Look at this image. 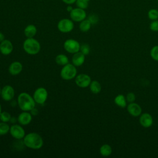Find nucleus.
I'll use <instances>...</instances> for the list:
<instances>
[{
	"instance_id": "f257e3e1",
	"label": "nucleus",
	"mask_w": 158,
	"mask_h": 158,
	"mask_svg": "<svg viewBox=\"0 0 158 158\" xmlns=\"http://www.w3.org/2000/svg\"><path fill=\"white\" fill-rule=\"evenodd\" d=\"M25 147L31 149H40L44 144L42 136L36 132H30L25 135L23 139Z\"/></svg>"
},
{
	"instance_id": "f03ea898",
	"label": "nucleus",
	"mask_w": 158,
	"mask_h": 158,
	"mask_svg": "<svg viewBox=\"0 0 158 158\" xmlns=\"http://www.w3.org/2000/svg\"><path fill=\"white\" fill-rule=\"evenodd\" d=\"M36 102L33 96L27 92L20 93L17 97V104L22 111L30 112L35 107Z\"/></svg>"
},
{
	"instance_id": "7ed1b4c3",
	"label": "nucleus",
	"mask_w": 158,
	"mask_h": 158,
	"mask_svg": "<svg viewBox=\"0 0 158 158\" xmlns=\"http://www.w3.org/2000/svg\"><path fill=\"white\" fill-rule=\"evenodd\" d=\"M23 49L29 55H36L40 51L41 44L34 38H27L23 41Z\"/></svg>"
},
{
	"instance_id": "20e7f679",
	"label": "nucleus",
	"mask_w": 158,
	"mask_h": 158,
	"mask_svg": "<svg viewBox=\"0 0 158 158\" xmlns=\"http://www.w3.org/2000/svg\"><path fill=\"white\" fill-rule=\"evenodd\" d=\"M77 74V67L72 63H68L63 66L62 68L60 75V77L64 80H70L75 78Z\"/></svg>"
},
{
	"instance_id": "39448f33",
	"label": "nucleus",
	"mask_w": 158,
	"mask_h": 158,
	"mask_svg": "<svg viewBox=\"0 0 158 158\" xmlns=\"http://www.w3.org/2000/svg\"><path fill=\"white\" fill-rule=\"evenodd\" d=\"M57 27L59 31L64 33H69L72 31L74 28L73 21L70 19H62L58 22Z\"/></svg>"
},
{
	"instance_id": "423d86ee",
	"label": "nucleus",
	"mask_w": 158,
	"mask_h": 158,
	"mask_svg": "<svg viewBox=\"0 0 158 158\" xmlns=\"http://www.w3.org/2000/svg\"><path fill=\"white\" fill-rule=\"evenodd\" d=\"M48 93L47 89L44 87H39L36 88L33 95V98L36 104H43L48 99Z\"/></svg>"
},
{
	"instance_id": "0eeeda50",
	"label": "nucleus",
	"mask_w": 158,
	"mask_h": 158,
	"mask_svg": "<svg viewBox=\"0 0 158 158\" xmlns=\"http://www.w3.org/2000/svg\"><path fill=\"white\" fill-rule=\"evenodd\" d=\"M9 133L11 136L17 140L23 139L25 136V131L20 124H12L10 127Z\"/></svg>"
},
{
	"instance_id": "6e6552de",
	"label": "nucleus",
	"mask_w": 158,
	"mask_h": 158,
	"mask_svg": "<svg viewBox=\"0 0 158 158\" xmlns=\"http://www.w3.org/2000/svg\"><path fill=\"white\" fill-rule=\"evenodd\" d=\"M80 44L74 39H68L64 43V48L65 51L70 54H75L80 51Z\"/></svg>"
},
{
	"instance_id": "1a4fd4ad",
	"label": "nucleus",
	"mask_w": 158,
	"mask_h": 158,
	"mask_svg": "<svg viewBox=\"0 0 158 158\" xmlns=\"http://www.w3.org/2000/svg\"><path fill=\"white\" fill-rule=\"evenodd\" d=\"M69 14L70 19L75 22H80L86 18V12L85 10L79 7L73 8Z\"/></svg>"
},
{
	"instance_id": "9d476101",
	"label": "nucleus",
	"mask_w": 158,
	"mask_h": 158,
	"mask_svg": "<svg viewBox=\"0 0 158 158\" xmlns=\"http://www.w3.org/2000/svg\"><path fill=\"white\" fill-rule=\"evenodd\" d=\"M75 82L78 87L85 88L89 86L91 82V78L90 76L86 73H80L77 75L75 77Z\"/></svg>"
},
{
	"instance_id": "9b49d317",
	"label": "nucleus",
	"mask_w": 158,
	"mask_h": 158,
	"mask_svg": "<svg viewBox=\"0 0 158 158\" xmlns=\"http://www.w3.org/2000/svg\"><path fill=\"white\" fill-rule=\"evenodd\" d=\"M15 96V90L10 85H5L1 89V97L5 101H10Z\"/></svg>"
},
{
	"instance_id": "f8f14e48",
	"label": "nucleus",
	"mask_w": 158,
	"mask_h": 158,
	"mask_svg": "<svg viewBox=\"0 0 158 158\" xmlns=\"http://www.w3.org/2000/svg\"><path fill=\"white\" fill-rule=\"evenodd\" d=\"M12 43L9 40H4L0 43V52L4 56L9 55L13 51Z\"/></svg>"
},
{
	"instance_id": "ddd939ff",
	"label": "nucleus",
	"mask_w": 158,
	"mask_h": 158,
	"mask_svg": "<svg viewBox=\"0 0 158 158\" xmlns=\"http://www.w3.org/2000/svg\"><path fill=\"white\" fill-rule=\"evenodd\" d=\"M32 114L28 111H23L21 112L18 117L17 121L19 124L22 126L27 125L31 123L32 121Z\"/></svg>"
},
{
	"instance_id": "4468645a",
	"label": "nucleus",
	"mask_w": 158,
	"mask_h": 158,
	"mask_svg": "<svg viewBox=\"0 0 158 158\" xmlns=\"http://www.w3.org/2000/svg\"><path fill=\"white\" fill-rule=\"evenodd\" d=\"M9 72L13 76L20 74L23 70V65L20 62L14 61L12 62L9 67Z\"/></svg>"
},
{
	"instance_id": "2eb2a0df",
	"label": "nucleus",
	"mask_w": 158,
	"mask_h": 158,
	"mask_svg": "<svg viewBox=\"0 0 158 158\" xmlns=\"http://www.w3.org/2000/svg\"><path fill=\"white\" fill-rule=\"evenodd\" d=\"M139 123L144 128H149L153 123V118L151 114L148 113H143L139 117Z\"/></svg>"
},
{
	"instance_id": "dca6fc26",
	"label": "nucleus",
	"mask_w": 158,
	"mask_h": 158,
	"mask_svg": "<svg viewBox=\"0 0 158 158\" xmlns=\"http://www.w3.org/2000/svg\"><path fill=\"white\" fill-rule=\"evenodd\" d=\"M127 111L133 117H138L141 114L142 109L139 104L133 102L128 105Z\"/></svg>"
},
{
	"instance_id": "f3484780",
	"label": "nucleus",
	"mask_w": 158,
	"mask_h": 158,
	"mask_svg": "<svg viewBox=\"0 0 158 158\" xmlns=\"http://www.w3.org/2000/svg\"><path fill=\"white\" fill-rule=\"evenodd\" d=\"M85 60V55L80 51L73 54L72 57V63L76 67H80L83 64Z\"/></svg>"
},
{
	"instance_id": "a211bd4d",
	"label": "nucleus",
	"mask_w": 158,
	"mask_h": 158,
	"mask_svg": "<svg viewBox=\"0 0 158 158\" xmlns=\"http://www.w3.org/2000/svg\"><path fill=\"white\" fill-rule=\"evenodd\" d=\"M37 33V28L35 25L29 24L24 29V35L27 38H33Z\"/></svg>"
},
{
	"instance_id": "6ab92c4d",
	"label": "nucleus",
	"mask_w": 158,
	"mask_h": 158,
	"mask_svg": "<svg viewBox=\"0 0 158 158\" xmlns=\"http://www.w3.org/2000/svg\"><path fill=\"white\" fill-rule=\"evenodd\" d=\"M55 62L59 65L64 66L69 63V57L66 55L64 54H59L55 57Z\"/></svg>"
},
{
	"instance_id": "aec40b11",
	"label": "nucleus",
	"mask_w": 158,
	"mask_h": 158,
	"mask_svg": "<svg viewBox=\"0 0 158 158\" xmlns=\"http://www.w3.org/2000/svg\"><path fill=\"white\" fill-rule=\"evenodd\" d=\"M89 87L90 91L93 94H98L101 91V85L100 83L96 80L91 81Z\"/></svg>"
},
{
	"instance_id": "412c9836",
	"label": "nucleus",
	"mask_w": 158,
	"mask_h": 158,
	"mask_svg": "<svg viewBox=\"0 0 158 158\" xmlns=\"http://www.w3.org/2000/svg\"><path fill=\"white\" fill-rule=\"evenodd\" d=\"M112 149L111 146L107 144H104L100 147L99 152L101 155L104 157H107L110 156L112 154Z\"/></svg>"
},
{
	"instance_id": "4be33fe9",
	"label": "nucleus",
	"mask_w": 158,
	"mask_h": 158,
	"mask_svg": "<svg viewBox=\"0 0 158 158\" xmlns=\"http://www.w3.org/2000/svg\"><path fill=\"white\" fill-rule=\"evenodd\" d=\"M91 23L88 19H85L80 22L79 24V29L82 32H87L88 31L91 27Z\"/></svg>"
},
{
	"instance_id": "5701e85b",
	"label": "nucleus",
	"mask_w": 158,
	"mask_h": 158,
	"mask_svg": "<svg viewBox=\"0 0 158 158\" xmlns=\"http://www.w3.org/2000/svg\"><path fill=\"white\" fill-rule=\"evenodd\" d=\"M115 104L122 108H124L127 106V99L122 94L117 95L114 99Z\"/></svg>"
},
{
	"instance_id": "b1692460",
	"label": "nucleus",
	"mask_w": 158,
	"mask_h": 158,
	"mask_svg": "<svg viewBox=\"0 0 158 158\" xmlns=\"http://www.w3.org/2000/svg\"><path fill=\"white\" fill-rule=\"evenodd\" d=\"M10 126L7 123L1 122H0V136L6 135L9 132Z\"/></svg>"
},
{
	"instance_id": "393cba45",
	"label": "nucleus",
	"mask_w": 158,
	"mask_h": 158,
	"mask_svg": "<svg viewBox=\"0 0 158 158\" xmlns=\"http://www.w3.org/2000/svg\"><path fill=\"white\" fill-rule=\"evenodd\" d=\"M148 17L151 20H156L158 19V10L151 9L148 12Z\"/></svg>"
},
{
	"instance_id": "a878e982",
	"label": "nucleus",
	"mask_w": 158,
	"mask_h": 158,
	"mask_svg": "<svg viewBox=\"0 0 158 158\" xmlns=\"http://www.w3.org/2000/svg\"><path fill=\"white\" fill-rule=\"evenodd\" d=\"M11 115L9 112L6 111H2L0 114V120L3 122H9L11 118Z\"/></svg>"
},
{
	"instance_id": "bb28decb",
	"label": "nucleus",
	"mask_w": 158,
	"mask_h": 158,
	"mask_svg": "<svg viewBox=\"0 0 158 158\" xmlns=\"http://www.w3.org/2000/svg\"><path fill=\"white\" fill-rule=\"evenodd\" d=\"M76 6L77 7L86 9L88 7V2L86 0H77L75 2Z\"/></svg>"
},
{
	"instance_id": "cd10ccee",
	"label": "nucleus",
	"mask_w": 158,
	"mask_h": 158,
	"mask_svg": "<svg viewBox=\"0 0 158 158\" xmlns=\"http://www.w3.org/2000/svg\"><path fill=\"white\" fill-rule=\"evenodd\" d=\"M150 55L152 59L158 61V46H154L150 51Z\"/></svg>"
},
{
	"instance_id": "c85d7f7f",
	"label": "nucleus",
	"mask_w": 158,
	"mask_h": 158,
	"mask_svg": "<svg viewBox=\"0 0 158 158\" xmlns=\"http://www.w3.org/2000/svg\"><path fill=\"white\" fill-rule=\"evenodd\" d=\"M80 51L82 52L84 55L87 56L90 52V47L86 43H83L81 45H80Z\"/></svg>"
},
{
	"instance_id": "c756f323",
	"label": "nucleus",
	"mask_w": 158,
	"mask_h": 158,
	"mask_svg": "<svg viewBox=\"0 0 158 158\" xmlns=\"http://www.w3.org/2000/svg\"><path fill=\"white\" fill-rule=\"evenodd\" d=\"M149 28L151 30L153 31H158V20H152L151 23H150Z\"/></svg>"
},
{
	"instance_id": "7c9ffc66",
	"label": "nucleus",
	"mask_w": 158,
	"mask_h": 158,
	"mask_svg": "<svg viewBox=\"0 0 158 158\" xmlns=\"http://www.w3.org/2000/svg\"><path fill=\"white\" fill-rule=\"evenodd\" d=\"M126 99H127V101H128V102H130V103L133 102L135 101V99H136L135 94L133 93H132V92L128 93L127 94Z\"/></svg>"
},
{
	"instance_id": "2f4dec72",
	"label": "nucleus",
	"mask_w": 158,
	"mask_h": 158,
	"mask_svg": "<svg viewBox=\"0 0 158 158\" xmlns=\"http://www.w3.org/2000/svg\"><path fill=\"white\" fill-rule=\"evenodd\" d=\"M88 19L90 21V22L91 23L92 25H94V24L97 23L98 22V20H99L98 17L96 15H95V14H91V15L89 16V17H88Z\"/></svg>"
},
{
	"instance_id": "473e14b6",
	"label": "nucleus",
	"mask_w": 158,
	"mask_h": 158,
	"mask_svg": "<svg viewBox=\"0 0 158 158\" xmlns=\"http://www.w3.org/2000/svg\"><path fill=\"white\" fill-rule=\"evenodd\" d=\"M63 2H64L65 4L67 5H72L74 3H75L77 0H62Z\"/></svg>"
},
{
	"instance_id": "72a5a7b5",
	"label": "nucleus",
	"mask_w": 158,
	"mask_h": 158,
	"mask_svg": "<svg viewBox=\"0 0 158 158\" xmlns=\"http://www.w3.org/2000/svg\"><path fill=\"white\" fill-rule=\"evenodd\" d=\"M17 122H18L17 118H16L15 117H11V118H10L9 122H10L12 124H15V123H16Z\"/></svg>"
},
{
	"instance_id": "f704fd0d",
	"label": "nucleus",
	"mask_w": 158,
	"mask_h": 158,
	"mask_svg": "<svg viewBox=\"0 0 158 158\" xmlns=\"http://www.w3.org/2000/svg\"><path fill=\"white\" fill-rule=\"evenodd\" d=\"M30 113L32 114V115H36L38 114V110L35 107L34 109H33L30 111Z\"/></svg>"
},
{
	"instance_id": "c9c22d12",
	"label": "nucleus",
	"mask_w": 158,
	"mask_h": 158,
	"mask_svg": "<svg viewBox=\"0 0 158 158\" xmlns=\"http://www.w3.org/2000/svg\"><path fill=\"white\" fill-rule=\"evenodd\" d=\"M4 40H5L4 35L2 33L0 32V43H1V42H2Z\"/></svg>"
},
{
	"instance_id": "e433bc0d",
	"label": "nucleus",
	"mask_w": 158,
	"mask_h": 158,
	"mask_svg": "<svg viewBox=\"0 0 158 158\" xmlns=\"http://www.w3.org/2000/svg\"><path fill=\"white\" fill-rule=\"evenodd\" d=\"M11 101V102H10V105H11V106H12V107H15V106H16L17 105H18L17 104H14V103H15V102H17V101L16 102L15 101H14V100H11L10 101Z\"/></svg>"
},
{
	"instance_id": "4c0bfd02",
	"label": "nucleus",
	"mask_w": 158,
	"mask_h": 158,
	"mask_svg": "<svg viewBox=\"0 0 158 158\" xmlns=\"http://www.w3.org/2000/svg\"><path fill=\"white\" fill-rule=\"evenodd\" d=\"M73 9V8L70 5H69V6L67 7V10L69 12H70L72 11V10Z\"/></svg>"
},
{
	"instance_id": "58836bf2",
	"label": "nucleus",
	"mask_w": 158,
	"mask_h": 158,
	"mask_svg": "<svg viewBox=\"0 0 158 158\" xmlns=\"http://www.w3.org/2000/svg\"><path fill=\"white\" fill-rule=\"evenodd\" d=\"M1 112H2V107H1V105L0 104V114H1Z\"/></svg>"
},
{
	"instance_id": "ea45409f",
	"label": "nucleus",
	"mask_w": 158,
	"mask_h": 158,
	"mask_svg": "<svg viewBox=\"0 0 158 158\" xmlns=\"http://www.w3.org/2000/svg\"><path fill=\"white\" fill-rule=\"evenodd\" d=\"M1 86H0V96H1Z\"/></svg>"
},
{
	"instance_id": "a19ab883",
	"label": "nucleus",
	"mask_w": 158,
	"mask_h": 158,
	"mask_svg": "<svg viewBox=\"0 0 158 158\" xmlns=\"http://www.w3.org/2000/svg\"><path fill=\"white\" fill-rule=\"evenodd\" d=\"M86 1H88V2H89V1H90V0H86Z\"/></svg>"
},
{
	"instance_id": "79ce46f5",
	"label": "nucleus",
	"mask_w": 158,
	"mask_h": 158,
	"mask_svg": "<svg viewBox=\"0 0 158 158\" xmlns=\"http://www.w3.org/2000/svg\"><path fill=\"white\" fill-rule=\"evenodd\" d=\"M157 1H158V0H157Z\"/></svg>"
}]
</instances>
